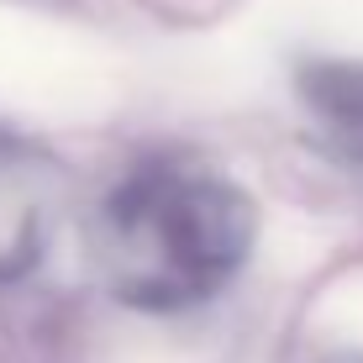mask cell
Returning a JSON list of instances; mask_svg holds the SVG:
<instances>
[{"label":"cell","mask_w":363,"mask_h":363,"mask_svg":"<svg viewBox=\"0 0 363 363\" xmlns=\"http://www.w3.org/2000/svg\"><path fill=\"white\" fill-rule=\"evenodd\" d=\"M258 200L195 164L132 169L95 211V274L121 306L174 316L216 300L247 269Z\"/></svg>","instance_id":"cell-1"},{"label":"cell","mask_w":363,"mask_h":363,"mask_svg":"<svg viewBox=\"0 0 363 363\" xmlns=\"http://www.w3.org/2000/svg\"><path fill=\"white\" fill-rule=\"evenodd\" d=\"M64 206V169L43 143L0 132V279H16L43 258Z\"/></svg>","instance_id":"cell-2"},{"label":"cell","mask_w":363,"mask_h":363,"mask_svg":"<svg viewBox=\"0 0 363 363\" xmlns=\"http://www.w3.org/2000/svg\"><path fill=\"white\" fill-rule=\"evenodd\" d=\"M300 106L342 164H363V58H316L300 69Z\"/></svg>","instance_id":"cell-3"}]
</instances>
